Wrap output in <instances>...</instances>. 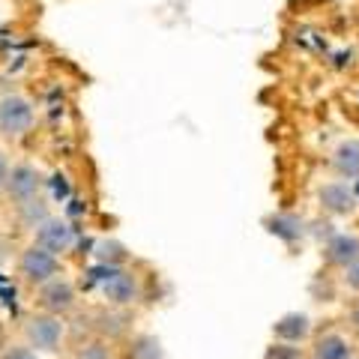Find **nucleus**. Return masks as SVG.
I'll list each match as a JSON object with an SVG mask.
<instances>
[{
    "label": "nucleus",
    "instance_id": "423d86ee",
    "mask_svg": "<svg viewBox=\"0 0 359 359\" xmlns=\"http://www.w3.org/2000/svg\"><path fill=\"white\" fill-rule=\"evenodd\" d=\"M318 201H320L323 210L335 212V216H341V212H351L356 207V195H353V189L347 186V183H327L318 192Z\"/></svg>",
    "mask_w": 359,
    "mask_h": 359
},
{
    "label": "nucleus",
    "instance_id": "f03ea898",
    "mask_svg": "<svg viewBox=\"0 0 359 359\" xmlns=\"http://www.w3.org/2000/svg\"><path fill=\"white\" fill-rule=\"evenodd\" d=\"M39 189H42V174L33 165L21 162V165L9 168V177H6L4 192L13 198L18 207L27 204V201H33V198H39Z\"/></svg>",
    "mask_w": 359,
    "mask_h": 359
},
{
    "label": "nucleus",
    "instance_id": "f8f14e48",
    "mask_svg": "<svg viewBox=\"0 0 359 359\" xmlns=\"http://www.w3.org/2000/svg\"><path fill=\"white\" fill-rule=\"evenodd\" d=\"M314 359H351V344L341 335H323L314 347Z\"/></svg>",
    "mask_w": 359,
    "mask_h": 359
},
{
    "label": "nucleus",
    "instance_id": "4be33fe9",
    "mask_svg": "<svg viewBox=\"0 0 359 359\" xmlns=\"http://www.w3.org/2000/svg\"><path fill=\"white\" fill-rule=\"evenodd\" d=\"M356 320H359V311H356Z\"/></svg>",
    "mask_w": 359,
    "mask_h": 359
},
{
    "label": "nucleus",
    "instance_id": "6e6552de",
    "mask_svg": "<svg viewBox=\"0 0 359 359\" xmlns=\"http://www.w3.org/2000/svg\"><path fill=\"white\" fill-rule=\"evenodd\" d=\"M27 335H30L33 347H39V351H57L63 327H60V320H54V318H33L27 327Z\"/></svg>",
    "mask_w": 359,
    "mask_h": 359
},
{
    "label": "nucleus",
    "instance_id": "412c9836",
    "mask_svg": "<svg viewBox=\"0 0 359 359\" xmlns=\"http://www.w3.org/2000/svg\"><path fill=\"white\" fill-rule=\"evenodd\" d=\"M81 359H105V351H102V347H87Z\"/></svg>",
    "mask_w": 359,
    "mask_h": 359
},
{
    "label": "nucleus",
    "instance_id": "0eeeda50",
    "mask_svg": "<svg viewBox=\"0 0 359 359\" xmlns=\"http://www.w3.org/2000/svg\"><path fill=\"white\" fill-rule=\"evenodd\" d=\"M39 302L48 311H66V309H72V302H75V287L66 282V278H51V282L42 285Z\"/></svg>",
    "mask_w": 359,
    "mask_h": 359
},
{
    "label": "nucleus",
    "instance_id": "39448f33",
    "mask_svg": "<svg viewBox=\"0 0 359 359\" xmlns=\"http://www.w3.org/2000/svg\"><path fill=\"white\" fill-rule=\"evenodd\" d=\"M102 294L108 302H117V306H126L138 297V282L135 276L126 273V269H108L105 282H102Z\"/></svg>",
    "mask_w": 359,
    "mask_h": 359
},
{
    "label": "nucleus",
    "instance_id": "20e7f679",
    "mask_svg": "<svg viewBox=\"0 0 359 359\" xmlns=\"http://www.w3.org/2000/svg\"><path fill=\"white\" fill-rule=\"evenodd\" d=\"M72 243H75V231H72L69 222L48 216L42 224H36V245H39V249H45V252H51L54 257L63 255V252H69Z\"/></svg>",
    "mask_w": 359,
    "mask_h": 359
},
{
    "label": "nucleus",
    "instance_id": "f257e3e1",
    "mask_svg": "<svg viewBox=\"0 0 359 359\" xmlns=\"http://www.w3.org/2000/svg\"><path fill=\"white\" fill-rule=\"evenodd\" d=\"M33 120H36V111L33 102L21 93H6L0 99V132L6 138H21L33 129Z\"/></svg>",
    "mask_w": 359,
    "mask_h": 359
},
{
    "label": "nucleus",
    "instance_id": "a211bd4d",
    "mask_svg": "<svg viewBox=\"0 0 359 359\" xmlns=\"http://www.w3.org/2000/svg\"><path fill=\"white\" fill-rule=\"evenodd\" d=\"M347 285H351L353 290H359V257H356V261L351 264V266H347Z\"/></svg>",
    "mask_w": 359,
    "mask_h": 359
},
{
    "label": "nucleus",
    "instance_id": "4468645a",
    "mask_svg": "<svg viewBox=\"0 0 359 359\" xmlns=\"http://www.w3.org/2000/svg\"><path fill=\"white\" fill-rule=\"evenodd\" d=\"M269 231L278 233V237H285V240H297L302 233V224L294 216H278V219H273V228Z\"/></svg>",
    "mask_w": 359,
    "mask_h": 359
},
{
    "label": "nucleus",
    "instance_id": "f3484780",
    "mask_svg": "<svg viewBox=\"0 0 359 359\" xmlns=\"http://www.w3.org/2000/svg\"><path fill=\"white\" fill-rule=\"evenodd\" d=\"M266 359H297V351L294 347H269V353H266Z\"/></svg>",
    "mask_w": 359,
    "mask_h": 359
},
{
    "label": "nucleus",
    "instance_id": "2eb2a0df",
    "mask_svg": "<svg viewBox=\"0 0 359 359\" xmlns=\"http://www.w3.org/2000/svg\"><path fill=\"white\" fill-rule=\"evenodd\" d=\"M162 351H159V341L153 339H141L138 347H135V359H159Z\"/></svg>",
    "mask_w": 359,
    "mask_h": 359
},
{
    "label": "nucleus",
    "instance_id": "dca6fc26",
    "mask_svg": "<svg viewBox=\"0 0 359 359\" xmlns=\"http://www.w3.org/2000/svg\"><path fill=\"white\" fill-rule=\"evenodd\" d=\"M126 252H123L120 243H99V261H123Z\"/></svg>",
    "mask_w": 359,
    "mask_h": 359
},
{
    "label": "nucleus",
    "instance_id": "7ed1b4c3",
    "mask_svg": "<svg viewBox=\"0 0 359 359\" xmlns=\"http://www.w3.org/2000/svg\"><path fill=\"white\" fill-rule=\"evenodd\" d=\"M21 276L27 278L30 285H45L57 276V257L51 252L39 249V245H30V249L21 252V261H18Z\"/></svg>",
    "mask_w": 359,
    "mask_h": 359
},
{
    "label": "nucleus",
    "instance_id": "aec40b11",
    "mask_svg": "<svg viewBox=\"0 0 359 359\" xmlns=\"http://www.w3.org/2000/svg\"><path fill=\"white\" fill-rule=\"evenodd\" d=\"M6 177H9V162H6V156L0 153V192H4V186H6Z\"/></svg>",
    "mask_w": 359,
    "mask_h": 359
},
{
    "label": "nucleus",
    "instance_id": "6ab92c4d",
    "mask_svg": "<svg viewBox=\"0 0 359 359\" xmlns=\"http://www.w3.org/2000/svg\"><path fill=\"white\" fill-rule=\"evenodd\" d=\"M4 359H36V353H33L30 347H13V351H6Z\"/></svg>",
    "mask_w": 359,
    "mask_h": 359
},
{
    "label": "nucleus",
    "instance_id": "9b49d317",
    "mask_svg": "<svg viewBox=\"0 0 359 359\" xmlns=\"http://www.w3.org/2000/svg\"><path fill=\"white\" fill-rule=\"evenodd\" d=\"M276 335L285 341H299L309 335V318L306 314H285L282 320L276 323Z\"/></svg>",
    "mask_w": 359,
    "mask_h": 359
},
{
    "label": "nucleus",
    "instance_id": "ddd939ff",
    "mask_svg": "<svg viewBox=\"0 0 359 359\" xmlns=\"http://www.w3.org/2000/svg\"><path fill=\"white\" fill-rule=\"evenodd\" d=\"M21 216H25V222L30 224V228H36V224H42L45 219H48V210H45V201L42 198H33L27 201V204H21Z\"/></svg>",
    "mask_w": 359,
    "mask_h": 359
},
{
    "label": "nucleus",
    "instance_id": "9d476101",
    "mask_svg": "<svg viewBox=\"0 0 359 359\" xmlns=\"http://www.w3.org/2000/svg\"><path fill=\"white\" fill-rule=\"evenodd\" d=\"M359 257V237L353 233H335L327 245V261L335 266H351Z\"/></svg>",
    "mask_w": 359,
    "mask_h": 359
},
{
    "label": "nucleus",
    "instance_id": "1a4fd4ad",
    "mask_svg": "<svg viewBox=\"0 0 359 359\" xmlns=\"http://www.w3.org/2000/svg\"><path fill=\"white\" fill-rule=\"evenodd\" d=\"M332 168L347 180L359 177V138H344L332 150Z\"/></svg>",
    "mask_w": 359,
    "mask_h": 359
}]
</instances>
